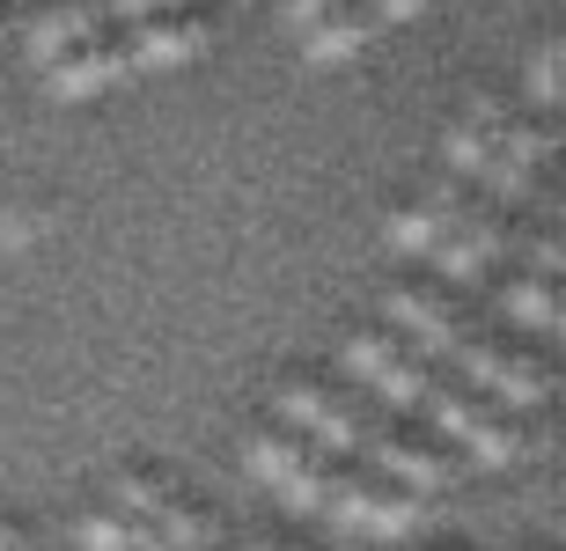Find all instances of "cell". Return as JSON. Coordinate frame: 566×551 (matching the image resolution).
I'll return each mask as SVG.
<instances>
[{
	"label": "cell",
	"mask_w": 566,
	"mask_h": 551,
	"mask_svg": "<svg viewBox=\"0 0 566 551\" xmlns=\"http://www.w3.org/2000/svg\"><path fill=\"white\" fill-rule=\"evenodd\" d=\"M140 537H155V544H169V551H207L213 544V515L191 508V500H169L155 522H140Z\"/></svg>",
	"instance_id": "obj_16"
},
{
	"label": "cell",
	"mask_w": 566,
	"mask_h": 551,
	"mask_svg": "<svg viewBox=\"0 0 566 551\" xmlns=\"http://www.w3.org/2000/svg\"><path fill=\"white\" fill-rule=\"evenodd\" d=\"M559 60H566V44H559V30H552L523 66V88H530V104L545 110V118H559Z\"/></svg>",
	"instance_id": "obj_19"
},
{
	"label": "cell",
	"mask_w": 566,
	"mask_h": 551,
	"mask_svg": "<svg viewBox=\"0 0 566 551\" xmlns=\"http://www.w3.org/2000/svg\"><path fill=\"white\" fill-rule=\"evenodd\" d=\"M376 30H382V22H376L368 0H338L316 30H302V52H310L316 66H338V60H354L360 44H376Z\"/></svg>",
	"instance_id": "obj_10"
},
{
	"label": "cell",
	"mask_w": 566,
	"mask_h": 551,
	"mask_svg": "<svg viewBox=\"0 0 566 551\" xmlns=\"http://www.w3.org/2000/svg\"><path fill=\"white\" fill-rule=\"evenodd\" d=\"M316 456H324V448H316V442H302V434H294V426H280V420H265V426L251 434V464L265 470L273 486H287L294 470H302V464H316Z\"/></svg>",
	"instance_id": "obj_13"
},
{
	"label": "cell",
	"mask_w": 566,
	"mask_h": 551,
	"mask_svg": "<svg viewBox=\"0 0 566 551\" xmlns=\"http://www.w3.org/2000/svg\"><path fill=\"white\" fill-rule=\"evenodd\" d=\"M449 361H457V375H463L471 398L501 404V412H537V404L552 398V368L537 361V353H507V346L479 339V331H471Z\"/></svg>",
	"instance_id": "obj_2"
},
{
	"label": "cell",
	"mask_w": 566,
	"mask_h": 551,
	"mask_svg": "<svg viewBox=\"0 0 566 551\" xmlns=\"http://www.w3.org/2000/svg\"><path fill=\"white\" fill-rule=\"evenodd\" d=\"M441 235H449V221H441L434 206H398V213H390V243L412 251V257H434Z\"/></svg>",
	"instance_id": "obj_20"
},
{
	"label": "cell",
	"mask_w": 566,
	"mask_h": 551,
	"mask_svg": "<svg viewBox=\"0 0 566 551\" xmlns=\"http://www.w3.org/2000/svg\"><path fill=\"white\" fill-rule=\"evenodd\" d=\"M507 317L537 339H559V279H507Z\"/></svg>",
	"instance_id": "obj_15"
},
{
	"label": "cell",
	"mask_w": 566,
	"mask_h": 551,
	"mask_svg": "<svg viewBox=\"0 0 566 551\" xmlns=\"http://www.w3.org/2000/svg\"><path fill=\"white\" fill-rule=\"evenodd\" d=\"M126 544H133V522H126V515L96 508V515L82 522V551H126Z\"/></svg>",
	"instance_id": "obj_22"
},
{
	"label": "cell",
	"mask_w": 566,
	"mask_h": 551,
	"mask_svg": "<svg viewBox=\"0 0 566 551\" xmlns=\"http://www.w3.org/2000/svg\"><path fill=\"white\" fill-rule=\"evenodd\" d=\"M207 44H213V30L199 15H155V22H133L126 30V60L147 66V74H163V66H191Z\"/></svg>",
	"instance_id": "obj_7"
},
{
	"label": "cell",
	"mask_w": 566,
	"mask_h": 551,
	"mask_svg": "<svg viewBox=\"0 0 566 551\" xmlns=\"http://www.w3.org/2000/svg\"><path fill=\"white\" fill-rule=\"evenodd\" d=\"M118 74H133L126 38H96V44H74L66 60H52V66H44V88H52V96H66V104H82V96L111 88Z\"/></svg>",
	"instance_id": "obj_8"
},
{
	"label": "cell",
	"mask_w": 566,
	"mask_h": 551,
	"mask_svg": "<svg viewBox=\"0 0 566 551\" xmlns=\"http://www.w3.org/2000/svg\"><path fill=\"white\" fill-rule=\"evenodd\" d=\"M126 551H169V544H155V537H140V530H133V544Z\"/></svg>",
	"instance_id": "obj_26"
},
{
	"label": "cell",
	"mask_w": 566,
	"mask_h": 551,
	"mask_svg": "<svg viewBox=\"0 0 566 551\" xmlns=\"http://www.w3.org/2000/svg\"><path fill=\"white\" fill-rule=\"evenodd\" d=\"M463 456H471L479 470H507V464H523V456H530V426H523V412H501V404H485L479 426L463 434Z\"/></svg>",
	"instance_id": "obj_11"
},
{
	"label": "cell",
	"mask_w": 566,
	"mask_h": 551,
	"mask_svg": "<svg viewBox=\"0 0 566 551\" xmlns=\"http://www.w3.org/2000/svg\"><path fill=\"white\" fill-rule=\"evenodd\" d=\"M420 412H427V420H434V434H449V442H463V434L479 426L485 398H471L463 382H434V390H427V398H420Z\"/></svg>",
	"instance_id": "obj_18"
},
{
	"label": "cell",
	"mask_w": 566,
	"mask_h": 551,
	"mask_svg": "<svg viewBox=\"0 0 566 551\" xmlns=\"http://www.w3.org/2000/svg\"><path fill=\"white\" fill-rule=\"evenodd\" d=\"M390 361H405V346L390 339V331H346V339H338V368L360 375V382H382Z\"/></svg>",
	"instance_id": "obj_17"
},
{
	"label": "cell",
	"mask_w": 566,
	"mask_h": 551,
	"mask_svg": "<svg viewBox=\"0 0 566 551\" xmlns=\"http://www.w3.org/2000/svg\"><path fill=\"white\" fill-rule=\"evenodd\" d=\"M316 508L332 515L338 530H354V537H412L420 515H427V500L405 492V486H390V478H376V470H338L332 464Z\"/></svg>",
	"instance_id": "obj_1"
},
{
	"label": "cell",
	"mask_w": 566,
	"mask_h": 551,
	"mask_svg": "<svg viewBox=\"0 0 566 551\" xmlns=\"http://www.w3.org/2000/svg\"><path fill=\"white\" fill-rule=\"evenodd\" d=\"M243 551H280V544H243Z\"/></svg>",
	"instance_id": "obj_27"
},
{
	"label": "cell",
	"mask_w": 566,
	"mask_h": 551,
	"mask_svg": "<svg viewBox=\"0 0 566 551\" xmlns=\"http://www.w3.org/2000/svg\"><path fill=\"white\" fill-rule=\"evenodd\" d=\"M169 500H177V486H169L163 470H118V486H111V515H126L133 530H140V522H155Z\"/></svg>",
	"instance_id": "obj_14"
},
{
	"label": "cell",
	"mask_w": 566,
	"mask_h": 551,
	"mask_svg": "<svg viewBox=\"0 0 566 551\" xmlns=\"http://www.w3.org/2000/svg\"><path fill=\"white\" fill-rule=\"evenodd\" d=\"M501 126H507V104L501 96H479V104L457 118V133H449V162H457L463 177H479L493 155H501Z\"/></svg>",
	"instance_id": "obj_12"
},
{
	"label": "cell",
	"mask_w": 566,
	"mask_h": 551,
	"mask_svg": "<svg viewBox=\"0 0 566 551\" xmlns=\"http://www.w3.org/2000/svg\"><path fill=\"white\" fill-rule=\"evenodd\" d=\"M507 243H515V235H507V213H501V206H485V199H471V213H463V221H449V235L434 243V265H441V279H457V287H479Z\"/></svg>",
	"instance_id": "obj_6"
},
{
	"label": "cell",
	"mask_w": 566,
	"mask_h": 551,
	"mask_svg": "<svg viewBox=\"0 0 566 551\" xmlns=\"http://www.w3.org/2000/svg\"><path fill=\"white\" fill-rule=\"evenodd\" d=\"M104 30H111L104 0H60V8H44V15L30 22V60L52 66V60H66L74 44H96Z\"/></svg>",
	"instance_id": "obj_9"
},
{
	"label": "cell",
	"mask_w": 566,
	"mask_h": 551,
	"mask_svg": "<svg viewBox=\"0 0 566 551\" xmlns=\"http://www.w3.org/2000/svg\"><path fill=\"white\" fill-rule=\"evenodd\" d=\"M382 309H390V339L412 353V361H449L463 339H471V324H463V309L449 295H434V287H390L382 295Z\"/></svg>",
	"instance_id": "obj_5"
},
{
	"label": "cell",
	"mask_w": 566,
	"mask_h": 551,
	"mask_svg": "<svg viewBox=\"0 0 566 551\" xmlns=\"http://www.w3.org/2000/svg\"><path fill=\"white\" fill-rule=\"evenodd\" d=\"M376 8V22H412V15H427L434 0H368Z\"/></svg>",
	"instance_id": "obj_25"
},
{
	"label": "cell",
	"mask_w": 566,
	"mask_h": 551,
	"mask_svg": "<svg viewBox=\"0 0 566 551\" xmlns=\"http://www.w3.org/2000/svg\"><path fill=\"white\" fill-rule=\"evenodd\" d=\"M273 420L280 426H294L302 442H316L324 456H360V412L354 398H338V390H324V382H310V375H287L273 390Z\"/></svg>",
	"instance_id": "obj_3"
},
{
	"label": "cell",
	"mask_w": 566,
	"mask_h": 551,
	"mask_svg": "<svg viewBox=\"0 0 566 551\" xmlns=\"http://www.w3.org/2000/svg\"><path fill=\"white\" fill-rule=\"evenodd\" d=\"M332 464L338 456H316V464H302L287 478V486H280V500H287V508H302V515H316V500H324V478H332Z\"/></svg>",
	"instance_id": "obj_21"
},
{
	"label": "cell",
	"mask_w": 566,
	"mask_h": 551,
	"mask_svg": "<svg viewBox=\"0 0 566 551\" xmlns=\"http://www.w3.org/2000/svg\"><path fill=\"white\" fill-rule=\"evenodd\" d=\"M338 0H287V8H280V15H287V30H316V22L332 15Z\"/></svg>",
	"instance_id": "obj_24"
},
{
	"label": "cell",
	"mask_w": 566,
	"mask_h": 551,
	"mask_svg": "<svg viewBox=\"0 0 566 551\" xmlns=\"http://www.w3.org/2000/svg\"><path fill=\"white\" fill-rule=\"evenodd\" d=\"M0 38H8V22H0Z\"/></svg>",
	"instance_id": "obj_28"
},
{
	"label": "cell",
	"mask_w": 566,
	"mask_h": 551,
	"mask_svg": "<svg viewBox=\"0 0 566 551\" xmlns=\"http://www.w3.org/2000/svg\"><path fill=\"white\" fill-rule=\"evenodd\" d=\"M360 456H368L376 478L420 492V500H434V492H449L463 478L457 456H441V448H427V442H405L398 426H390V412H368V420H360Z\"/></svg>",
	"instance_id": "obj_4"
},
{
	"label": "cell",
	"mask_w": 566,
	"mask_h": 551,
	"mask_svg": "<svg viewBox=\"0 0 566 551\" xmlns=\"http://www.w3.org/2000/svg\"><path fill=\"white\" fill-rule=\"evenodd\" d=\"M177 8H185V0H104V22H155V15H177Z\"/></svg>",
	"instance_id": "obj_23"
}]
</instances>
